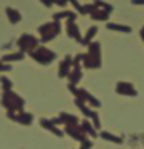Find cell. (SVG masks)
<instances>
[{"label":"cell","instance_id":"cell-8","mask_svg":"<svg viewBox=\"0 0 144 149\" xmlns=\"http://www.w3.org/2000/svg\"><path fill=\"white\" fill-rule=\"evenodd\" d=\"M69 79H70V84H77L81 81V69H79V65H76V69L72 72H69Z\"/></svg>","mask_w":144,"mask_h":149},{"label":"cell","instance_id":"cell-7","mask_svg":"<svg viewBox=\"0 0 144 149\" xmlns=\"http://www.w3.org/2000/svg\"><path fill=\"white\" fill-rule=\"evenodd\" d=\"M92 19L94 20H107L109 19V12H106V10H101V8H97L96 12H92Z\"/></svg>","mask_w":144,"mask_h":149},{"label":"cell","instance_id":"cell-10","mask_svg":"<svg viewBox=\"0 0 144 149\" xmlns=\"http://www.w3.org/2000/svg\"><path fill=\"white\" fill-rule=\"evenodd\" d=\"M94 3H96L97 7L101 8V10H106V12H114V7H112V5H111V3H107V2H102V0H96V2H94Z\"/></svg>","mask_w":144,"mask_h":149},{"label":"cell","instance_id":"cell-15","mask_svg":"<svg viewBox=\"0 0 144 149\" xmlns=\"http://www.w3.org/2000/svg\"><path fill=\"white\" fill-rule=\"evenodd\" d=\"M8 59H10V61H19V59H22V55H20V54H14V55H7V57H5V61H8Z\"/></svg>","mask_w":144,"mask_h":149},{"label":"cell","instance_id":"cell-20","mask_svg":"<svg viewBox=\"0 0 144 149\" xmlns=\"http://www.w3.org/2000/svg\"><path fill=\"white\" fill-rule=\"evenodd\" d=\"M141 39L144 40V32H143V30H141Z\"/></svg>","mask_w":144,"mask_h":149},{"label":"cell","instance_id":"cell-13","mask_svg":"<svg viewBox=\"0 0 144 149\" xmlns=\"http://www.w3.org/2000/svg\"><path fill=\"white\" fill-rule=\"evenodd\" d=\"M70 15H72V12H59V14L54 15V19H55V20H61V19H65V17L69 19Z\"/></svg>","mask_w":144,"mask_h":149},{"label":"cell","instance_id":"cell-2","mask_svg":"<svg viewBox=\"0 0 144 149\" xmlns=\"http://www.w3.org/2000/svg\"><path fill=\"white\" fill-rule=\"evenodd\" d=\"M35 57V59H37V61L40 62V64H49V62L52 61V59H55V54L54 52H50V50H47V49H39V52H37V54H32Z\"/></svg>","mask_w":144,"mask_h":149},{"label":"cell","instance_id":"cell-14","mask_svg":"<svg viewBox=\"0 0 144 149\" xmlns=\"http://www.w3.org/2000/svg\"><path fill=\"white\" fill-rule=\"evenodd\" d=\"M69 2H70V3H72V5H74V7H76L77 10L81 12V14H82V5H81V3H79L77 0H69Z\"/></svg>","mask_w":144,"mask_h":149},{"label":"cell","instance_id":"cell-19","mask_svg":"<svg viewBox=\"0 0 144 149\" xmlns=\"http://www.w3.org/2000/svg\"><path fill=\"white\" fill-rule=\"evenodd\" d=\"M42 2H44L45 5H52V0H42Z\"/></svg>","mask_w":144,"mask_h":149},{"label":"cell","instance_id":"cell-16","mask_svg":"<svg viewBox=\"0 0 144 149\" xmlns=\"http://www.w3.org/2000/svg\"><path fill=\"white\" fill-rule=\"evenodd\" d=\"M132 5H144V0H131Z\"/></svg>","mask_w":144,"mask_h":149},{"label":"cell","instance_id":"cell-21","mask_svg":"<svg viewBox=\"0 0 144 149\" xmlns=\"http://www.w3.org/2000/svg\"><path fill=\"white\" fill-rule=\"evenodd\" d=\"M141 30H143V32H144V27H143V29H141Z\"/></svg>","mask_w":144,"mask_h":149},{"label":"cell","instance_id":"cell-12","mask_svg":"<svg viewBox=\"0 0 144 149\" xmlns=\"http://www.w3.org/2000/svg\"><path fill=\"white\" fill-rule=\"evenodd\" d=\"M102 137H104V139H109V141H112V142H117V144H121V142H122V137H117V136L107 134V132H104Z\"/></svg>","mask_w":144,"mask_h":149},{"label":"cell","instance_id":"cell-6","mask_svg":"<svg viewBox=\"0 0 144 149\" xmlns=\"http://www.w3.org/2000/svg\"><path fill=\"white\" fill-rule=\"evenodd\" d=\"M89 55H92L94 59L101 61V45L97 42H90L89 44Z\"/></svg>","mask_w":144,"mask_h":149},{"label":"cell","instance_id":"cell-4","mask_svg":"<svg viewBox=\"0 0 144 149\" xmlns=\"http://www.w3.org/2000/svg\"><path fill=\"white\" fill-rule=\"evenodd\" d=\"M84 65L86 67H89V69H97L99 65H101V61L99 59H94L92 55H89V54H84Z\"/></svg>","mask_w":144,"mask_h":149},{"label":"cell","instance_id":"cell-3","mask_svg":"<svg viewBox=\"0 0 144 149\" xmlns=\"http://www.w3.org/2000/svg\"><path fill=\"white\" fill-rule=\"evenodd\" d=\"M107 29H109V30L121 32V34H131V32H132V29H131L129 25H121V24H112V22L107 24Z\"/></svg>","mask_w":144,"mask_h":149},{"label":"cell","instance_id":"cell-11","mask_svg":"<svg viewBox=\"0 0 144 149\" xmlns=\"http://www.w3.org/2000/svg\"><path fill=\"white\" fill-rule=\"evenodd\" d=\"M7 15L10 17V20L14 22V24H15V22H19V20H20V15L17 14L15 10H12V8H7Z\"/></svg>","mask_w":144,"mask_h":149},{"label":"cell","instance_id":"cell-17","mask_svg":"<svg viewBox=\"0 0 144 149\" xmlns=\"http://www.w3.org/2000/svg\"><path fill=\"white\" fill-rule=\"evenodd\" d=\"M54 2H55V3H59L61 7H64V5L67 3V0H54Z\"/></svg>","mask_w":144,"mask_h":149},{"label":"cell","instance_id":"cell-9","mask_svg":"<svg viewBox=\"0 0 144 149\" xmlns=\"http://www.w3.org/2000/svg\"><path fill=\"white\" fill-rule=\"evenodd\" d=\"M97 34V27H90L89 30H87V34H86V37L82 39V44H86V45H89L90 40L94 39V35Z\"/></svg>","mask_w":144,"mask_h":149},{"label":"cell","instance_id":"cell-18","mask_svg":"<svg viewBox=\"0 0 144 149\" xmlns=\"http://www.w3.org/2000/svg\"><path fill=\"white\" fill-rule=\"evenodd\" d=\"M2 82H3V86H5V87H10V82H8L7 79H5V77L2 79Z\"/></svg>","mask_w":144,"mask_h":149},{"label":"cell","instance_id":"cell-5","mask_svg":"<svg viewBox=\"0 0 144 149\" xmlns=\"http://www.w3.org/2000/svg\"><path fill=\"white\" fill-rule=\"evenodd\" d=\"M70 64H72V57L70 55H67L64 61H62V64H61V69H59V72H61V77L62 75H69V69H70Z\"/></svg>","mask_w":144,"mask_h":149},{"label":"cell","instance_id":"cell-1","mask_svg":"<svg viewBox=\"0 0 144 149\" xmlns=\"http://www.w3.org/2000/svg\"><path fill=\"white\" fill-rule=\"evenodd\" d=\"M116 92L121 95H131V97H136L137 95V91L136 87L131 84V82H117L116 84Z\"/></svg>","mask_w":144,"mask_h":149}]
</instances>
